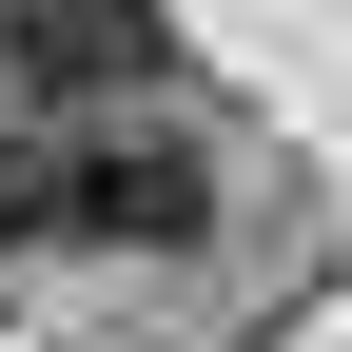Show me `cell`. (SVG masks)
<instances>
[{
  "label": "cell",
  "instance_id": "obj_1",
  "mask_svg": "<svg viewBox=\"0 0 352 352\" xmlns=\"http://www.w3.org/2000/svg\"><path fill=\"white\" fill-rule=\"evenodd\" d=\"M59 235L78 254H196L215 235V157L176 138V118H59Z\"/></svg>",
  "mask_w": 352,
  "mask_h": 352
},
{
  "label": "cell",
  "instance_id": "obj_3",
  "mask_svg": "<svg viewBox=\"0 0 352 352\" xmlns=\"http://www.w3.org/2000/svg\"><path fill=\"white\" fill-rule=\"evenodd\" d=\"M59 235V118H0V254Z\"/></svg>",
  "mask_w": 352,
  "mask_h": 352
},
{
  "label": "cell",
  "instance_id": "obj_2",
  "mask_svg": "<svg viewBox=\"0 0 352 352\" xmlns=\"http://www.w3.org/2000/svg\"><path fill=\"white\" fill-rule=\"evenodd\" d=\"M0 59L78 118V98H157V78H176V20H157V0H0Z\"/></svg>",
  "mask_w": 352,
  "mask_h": 352
}]
</instances>
